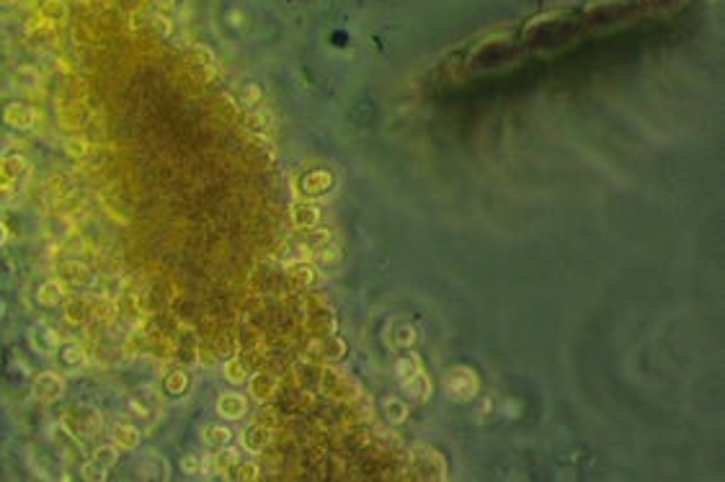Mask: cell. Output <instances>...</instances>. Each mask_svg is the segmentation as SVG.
Returning <instances> with one entry per match:
<instances>
[{"mask_svg":"<svg viewBox=\"0 0 725 482\" xmlns=\"http://www.w3.org/2000/svg\"><path fill=\"white\" fill-rule=\"evenodd\" d=\"M62 359L67 366H78V361H83V351L81 348H67L62 354Z\"/></svg>","mask_w":725,"mask_h":482,"instance_id":"obj_4","label":"cell"},{"mask_svg":"<svg viewBox=\"0 0 725 482\" xmlns=\"http://www.w3.org/2000/svg\"><path fill=\"white\" fill-rule=\"evenodd\" d=\"M19 0H0V6H16Z\"/></svg>","mask_w":725,"mask_h":482,"instance_id":"obj_5","label":"cell"},{"mask_svg":"<svg viewBox=\"0 0 725 482\" xmlns=\"http://www.w3.org/2000/svg\"><path fill=\"white\" fill-rule=\"evenodd\" d=\"M62 390H65L62 377L55 372H44L37 379V384H34V392H37V397H42V400H55V397H60Z\"/></svg>","mask_w":725,"mask_h":482,"instance_id":"obj_1","label":"cell"},{"mask_svg":"<svg viewBox=\"0 0 725 482\" xmlns=\"http://www.w3.org/2000/svg\"><path fill=\"white\" fill-rule=\"evenodd\" d=\"M42 13H44V21H60V16H65V6L60 0H47Z\"/></svg>","mask_w":725,"mask_h":482,"instance_id":"obj_3","label":"cell"},{"mask_svg":"<svg viewBox=\"0 0 725 482\" xmlns=\"http://www.w3.org/2000/svg\"><path fill=\"white\" fill-rule=\"evenodd\" d=\"M8 114H6V121H8L10 127H31V109L28 106H21V103H10Z\"/></svg>","mask_w":725,"mask_h":482,"instance_id":"obj_2","label":"cell"}]
</instances>
